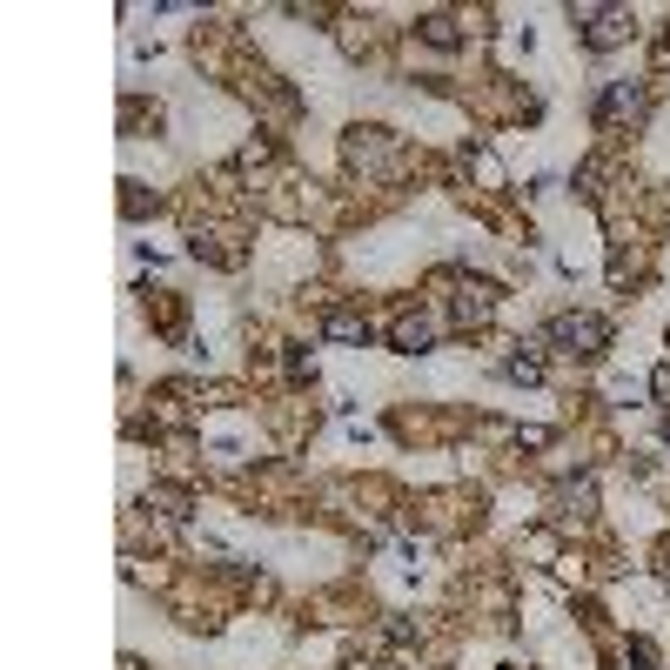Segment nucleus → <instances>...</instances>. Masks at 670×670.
I'll use <instances>...</instances> for the list:
<instances>
[{"label":"nucleus","mask_w":670,"mask_h":670,"mask_svg":"<svg viewBox=\"0 0 670 670\" xmlns=\"http://www.w3.org/2000/svg\"><path fill=\"white\" fill-rule=\"evenodd\" d=\"M577 21H590V48L630 41V14H623V8H577Z\"/></svg>","instance_id":"obj_2"},{"label":"nucleus","mask_w":670,"mask_h":670,"mask_svg":"<svg viewBox=\"0 0 670 670\" xmlns=\"http://www.w3.org/2000/svg\"><path fill=\"white\" fill-rule=\"evenodd\" d=\"M637 114H644V94L630 88V81H617V88L597 101V122H604V128H610V122H637Z\"/></svg>","instance_id":"obj_4"},{"label":"nucleus","mask_w":670,"mask_h":670,"mask_svg":"<svg viewBox=\"0 0 670 670\" xmlns=\"http://www.w3.org/2000/svg\"><path fill=\"white\" fill-rule=\"evenodd\" d=\"M422 34H429V41H437V48H450V41H456V21H443V14H429V21H422Z\"/></svg>","instance_id":"obj_7"},{"label":"nucleus","mask_w":670,"mask_h":670,"mask_svg":"<svg viewBox=\"0 0 670 670\" xmlns=\"http://www.w3.org/2000/svg\"><path fill=\"white\" fill-rule=\"evenodd\" d=\"M503 376H509V382H536V376H543V356H536V349H517V356L503 363Z\"/></svg>","instance_id":"obj_6"},{"label":"nucleus","mask_w":670,"mask_h":670,"mask_svg":"<svg viewBox=\"0 0 670 670\" xmlns=\"http://www.w3.org/2000/svg\"><path fill=\"white\" fill-rule=\"evenodd\" d=\"M429 342H437V323H429L422 308H403L396 315V349H403V356H422Z\"/></svg>","instance_id":"obj_3"},{"label":"nucleus","mask_w":670,"mask_h":670,"mask_svg":"<svg viewBox=\"0 0 670 670\" xmlns=\"http://www.w3.org/2000/svg\"><path fill=\"white\" fill-rule=\"evenodd\" d=\"M549 342H557L564 356H604L610 323L604 315H557V323H549Z\"/></svg>","instance_id":"obj_1"},{"label":"nucleus","mask_w":670,"mask_h":670,"mask_svg":"<svg viewBox=\"0 0 670 670\" xmlns=\"http://www.w3.org/2000/svg\"><path fill=\"white\" fill-rule=\"evenodd\" d=\"M323 329H329L336 342H369V323H363V315H356V308H336V315H329V323H323Z\"/></svg>","instance_id":"obj_5"}]
</instances>
